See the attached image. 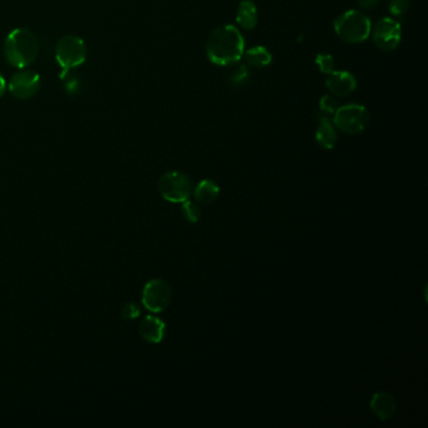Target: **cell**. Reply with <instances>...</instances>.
Listing matches in <instances>:
<instances>
[{"instance_id":"cell-23","label":"cell","mask_w":428,"mask_h":428,"mask_svg":"<svg viewBox=\"0 0 428 428\" xmlns=\"http://www.w3.org/2000/svg\"><path fill=\"white\" fill-rule=\"evenodd\" d=\"M379 1L381 0H357L358 7L363 9V10H370V9L377 7Z\"/></svg>"},{"instance_id":"cell-12","label":"cell","mask_w":428,"mask_h":428,"mask_svg":"<svg viewBox=\"0 0 428 428\" xmlns=\"http://www.w3.org/2000/svg\"><path fill=\"white\" fill-rule=\"evenodd\" d=\"M166 324L156 315H147L139 324V335L144 341L151 344H159L164 341Z\"/></svg>"},{"instance_id":"cell-15","label":"cell","mask_w":428,"mask_h":428,"mask_svg":"<svg viewBox=\"0 0 428 428\" xmlns=\"http://www.w3.org/2000/svg\"><path fill=\"white\" fill-rule=\"evenodd\" d=\"M220 195V188L218 183L212 180H203L197 183L194 190V196L197 203L209 205L212 203Z\"/></svg>"},{"instance_id":"cell-6","label":"cell","mask_w":428,"mask_h":428,"mask_svg":"<svg viewBox=\"0 0 428 428\" xmlns=\"http://www.w3.org/2000/svg\"><path fill=\"white\" fill-rule=\"evenodd\" d=\"M159 191L168 203H185L192 194V181L181 171H168L159 180Z\"/></svg>"},{"instance_id":"cell-14","label":"cell","mask_w":428,"mask_h":428,"mask_svg":"<svg viewBox=\"0 0 428 428\" xmlns=\"http://www.w3.org/2000/svg\"><path fill=\"white\" fill-rule=\"evenodd\" d=\"M236 22L243 30H254L258 24V9L251 0H243L236 12Z\"/></svg>"},{"instance_id":"cell-11","label":"cell","mask_w":428,"mask_h":428,"mask_svg":"<svg viewBox=\"0 0 428 428\" xmlns=\"http://www.w3.org/2000/svg\"><path fill=\"white\" fill-rule=\"evenodd\" d=\"M370 411L381 421L391 420L397 409V402L391 393L377 392L370 399Z\"/></svg>"},{"instance_id":"cell-18","label":"cell","mask_w":428,"mask_h":428,"mask_svg":"<svg viewBox=\"0 0 428 428\" xmlns=\"http://www.w3.org/2000/svg\"><path fill=\"white\" fill-rule=\"evenodd\" d=\"M182 215L186 221H189L191 224H196L200 221L201 218V210L199 207V205L194 201L186 200L185 203H182Z\"/></svg>"},{"instance_id":"cell-4","label":"cell","mask_w":428,"mask_h":428,"mask_svg":"<svg viewBox=\"0 0 428 428\" xmlns=\"http://www.w3.org/2000/svg\"><path fill=\"white\" fill-rule=\"evenodd\" d=\"M56 59L62 68L60 78H65L69 71L82 66L87 59V47L85 41L77 36L60 38L56 45Z\"/></svg>"},{"instance_id":"cell-16","label":"cell","mask_w":428,"mask_h":428,"mask_svg":"<svg viewBox=\"0 0 428 428\" xmlns=\"http://www.w3.org/2000/svg\"><path fill=\"white\" fill-rule=\"evenodd\" d=\"M244 58L247 62V66L254 67V68H264L269 66L273 60V56L269 52L268 48L262 45H255L249 48L247 52L244 51Z\"/></svg>"},{"instance_id":"cell-9","label":"cell","mask_w":428,"mask_h":428,"mask_svg":"<svg viewBox=\"0 0 428 428\" xmlns=\"http://www.w3.org/2000/svg\"><path fill=\"white\" fill-rule=\"evenodd\" d=\"M41 86H42L41 76L34 71L24 68L12 77L8 88L14 98L25 101L33 98L39 92Z\"/></svg>"},{"instance_id":"cell-3","label":"cell","mask_w":428,"mask_h":428,"mask_svg":"<svg viewBox=\"0 0 428 428\" xmlns=\"http://www.w3.org/2000/svg\"><path fill=\"white\" fill-rule=\"evenodd\" d=\"M370 16L356 9L341 13L334 21L335 34L346 43H363L370 36Z\"/></svg>"},{"instance_id":"cell-17","label":"cell","mask_w":428,"mask_h":428,"mask_svg":"<svg viewBox=\"0 0 428 428\" xmlns=\"http://www.w3.org/2000/svg\"><path fill=\"white\" fill-rule=\"evenodd\" d=\"M250 80V71L247 65H234L232 72L227 76V83L234 88L245 86Z\"/></svg>"},{"instance_id":"cell-19","label":"cell","mask_w":428,"mask_h":428,"mask_svg":"<svg viewBox=\"0 0 428 428\" xmlns=\"http://www.w3.org/2000/svg\"><path fill=\"white\" fill-rule=\"evenodd\" d=\"M338 109V104L335 98L332 95H323L319 101V117H333L335 111Z\"/></svg>"},{"instance_id":"cell-22","label":"cell","mask_w":428,"mask_h":428,"mask_svg":"<svg viewBox=\"0 0 428 428\" xmlns=\"http://www.w3.org/2000/svg\"><path fill=\"white\" fill-rule=\"evenodd\" d=\"M139 315H141V309H139V306L136 303L130 302V303L124 305V308H122V318L124 319H136Z\"/></svg>"},{"instance_id":"cell-1","label":"cell","mask_w":428,"mask_h":428,"mask_svg":"<svg viewBox=\"0 0 428 428\" xmlns=\"http://www.w3.org/2000/svg\"><path fill=\"white\" fill-rule=\"evenodd\" d=\"M244 48V36L234 25H221L212 30L206 42L207 58L220 67L236 65L243 58Z\"/></svg>"},{"instance_id":"cell-2","label":"cell","mask_w":428,"mask_h":428,"mask_svg":"<svg viewBox=\"0 0 428 428\" xmlns=\"http://www.w3.org/2000/svg\"><path fill=\"white\" fill-rule=\"evenodd\" d=\"M39 54V42L28 28H15L4 42V57L8 63L18 69H24L34 63Z\"/></svg>"},{"instance_id":"cell-20","label":"cell","mask_w":428,"mask_h":428,"mask_svg":"<svg viewBox=\"0 0 428 428\" xmlns=\"http://www.w3.org/2000/svg\"><path fill=\"white\" fill-rule=\"evenodd\" d=\"M315 63L320 72L324 74H329L334 71V58L330 54H318L315 58Z\"/></svg>"},{"instance_id":"cell-8","label":"cell","mask_w":428,"mask_h":428,"mask_svg":"<svg viewBox=\"0 0 428 428\" xmlns=\"http://www.w3.org/2000/svg\"><path fill=\"white\" fill-rule=\"evenodd\" d=\"M373 42L382 51H393L398 47L402 39V27L393 18H382L370 30Z\"/></svg>"},{"instance_id":"cell-21","label":"cell","mask_w":428,"mask_h":428,"mask_svg":"<svg viewBox=\"0 0 428 428\" xmlns=\"http://www.w3.org/2000/svg\"><path fill=\"white\" fill-rule=\"evenodd\" d=\"M409 7V0H390L388 10L394 16H402Z\"/></svg>"},{"instance_id":"cell-5","label":"cell","mask_w":428,"mask_h":428,"mask_svg":"<svg viewBox=\"0 0 428 428\" xmlns=\"http://www.w3.org/2000/svg\"><path fill=\"white\" fill-rule=\"evenodd\" d=\"M370 124V112L361 104H346L338 107L333 115V124L346 135L362 133Z\"/></svg>"},{"instance_id":"cell-7","label":"cell","mask_w":428,"mask_h":428,"mask_svg":"<svg viewBox=\"0 0 428 428\" xmlns=\"http://www.w3.org/2000/svg\"><path fill=\"white\" fill-rule=\"evenodd\" d=\"M172 302V289L162 279H153L142 291V304L147 311L161 313L166 311Z\"/></svg>"},{"instance_id":"cell-13","label":"cell","mask_w":428,"mask_h":428,"mask_svg":"<svg viewBox=\"0 0 428 428\" xmlns=\"http://www.w3.org/2000/svg\"><path fill=\"white\" fill-rule=\"evenodd\" d=\"M317 144L324 150H332L337 145L338 135L333 121L328 117H319V124L315 132Z\"/></svg>"},{"instance_id":"cell-10","label":"cell","mask_w":428,"mask_h":428,"mask_svg":"<svg viewBox=\"0 0 428 428\" xmlns=\"http://www.w3.org/2000/svg\"><path fill=\"white\" fill-rule=\"evenodd\" d=\"M326 86L334 95L347 97L356 91L357 80L348 71H333L328 74Z\"/></svg>"},{"instance_id":"cell-24","label":"cell","mask_w":428,"mask_h":428,"mask_svg":"<svg viewBox=\"0 0 428 428\" xmlns=\"http://www.w3.org/2000/svg\"><path fill=\"white\" fill-rule=\"evenodd\" d=\"M5 91H7V82H5V78L0 74V98L4 95Z\"/></svg>"}]
</instances>
